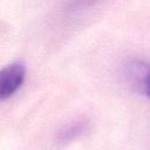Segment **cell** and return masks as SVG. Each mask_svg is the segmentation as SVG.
Here are the masks:
<instances>
[{"instance_id": "cell-1", "label": "cell", "mask_w": 150, "mask_h": 150, "mask_svg": "<svg viewBox=\"0 0 150 150\" xmlns=\"http://www.w3.org/2000/svg\"><path fill=\"white\" fill-rule=\"evenodd\" d=\"M26 68L20 62L11 63L0 69V101L9 98L22 86Z\"/></svg>"}, {"instance_id": "cell-2", "label": "cell", "mask_w": 150, "mask_h": 150, "mask_svg": "<svg viewBox=\"0 0 150 150\" xmlns=\"http://www.w3.org/2000/svg\"><path fill=\"white\" fill-rule=\"evenodd\" d=\"M86 129L87 123L84 121H76L71 124H68L57 134V142L61 144L69 143L76 139L79 136H81L86 131Z\"/></svg>"}, {"instance_id": "cell-3", "label": "cell", "mask_w": 150, "mask_h": 150, "mask_svg": "<svg viewBox=\"0 0 150 150\" xmlns=\"http://www.w3.org/2000/svg\"><path fill=\"white\" fill-rule=\"evenodd\" d=\"M137 90L145 94L150 98V66L144 63L138 75V81L136 83Z\"/></svg>"}]
</instances>
